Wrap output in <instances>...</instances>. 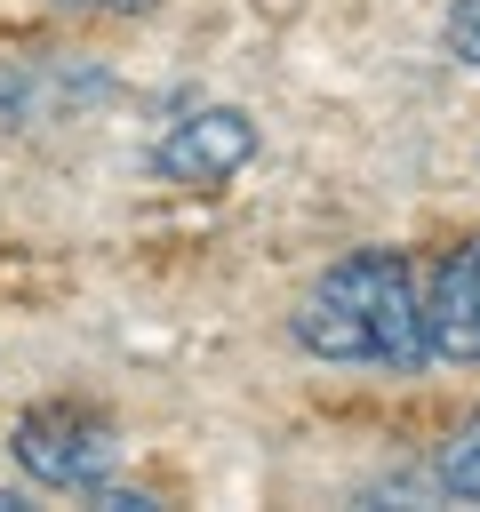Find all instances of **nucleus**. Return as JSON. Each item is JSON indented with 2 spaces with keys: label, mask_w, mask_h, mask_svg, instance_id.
Returning <instances> with one entry per match:
<instances>
[{
  "label": "nucleus",
  "mask_w": 480,
  "mask_h": 512,
  "mask_svg": "<svg viewBox=\"0 0 480 512\" xmlns=\"http://www.w3.org/2000/svg\"><path fill=\"white\" fill-rule=\"evenodd\" d=\"M448 56L480 72V0H448Z\"/></svg>",
  "instance_id": "obj_7"
},
{
  "label": "nucleus",
  "mask_w": 480,
  "mask_h": 512,
  "mask_svg": "<svg viewBox=\"0 0 480 512\" xmlns=\"http://www.w3.org/2000/svg\"><path fill=\"white\" fill-rule=\"evenodd\" d=\"M64 16H144L152 0H56Z\"/></svg>",
  "instance_id": "obj_8"
},
{
  "label": "nucleus",
  "mask_w": 480,
  "mask_h": 512,
  "mask_svg": "<svg viewBox=\"0 0 480 512\" xmlns=\"http://www.w3.org/2000/svg\"><path fill=\"white\" fill-rule=\"evenodd\" d=\"M8 448H16L24 480L64 488V496H88V488L112 480V464H120L112 416H96V408H80V400H40V408H24Z\"/></svg>",
  "instance_id": "obj_2"
},
{
  "label": "nucleus",
  "mask_w": 480,
  "mask_h": 512,
  "mask_svg": "<svg viewBox=\"0 0 480 512\" xmlns=\"http://www.w3.org/2000/svg\"><path fill=\"white\" fill-rule=\"evenodd\" d=\"M424 304V360H480V240H456L432 272Z\"/></svg>",
  "instance_id": "obj_5"
},
{
  "label": "nucleus",
  "mask_w": 480,
  "mask_h": 512,
  "mask_svg": "<svg viewBox=\"0 0 480 512\" xmlns=\"http://www.w3.org/2000/svg\"><path fill=\"white\" fill-rule=\"evenodd\" d=\"M112 96V72L96 56H56V48H16L0 56V128H48L80 120Z\"/></svg>",
  "instance_id": "obj_3"
},
{
  "label": "nucleus",
  "mask_w": 480,
  "mask_h": 512,
  "mask_svg": "<svg viewBox=\"0 0 480 512\" xmlns=\"http://www.w3.org/2000/svg\"><path fill=\"white\" fill-rule=\"evenodd\" d=\"M256 160V120L240 112V104H200V112H184L168 136H160V152H152V168L168 176V184H224V176H240Z\"/></svg>",
  "instance_id": "obj_4"
},
{
  "label": "nucleus",
  "mask_w": 480,
  "mask_h": 512,
  "mask_svg": "<svg viewBox=\"0 0 480 512\" xmlns=\"http://www.w3.org/2000/svg\"><path fill=\"white\" fill-rule=\"evenodd\" d=\"M288 336L312 360L344 368H392L408 376L424 360V304H416V264L400 248H352L336 256L288 312Z\"/></svg>",
  "instance_id": "obj_1"
},
{
  "label": "nucleus",
  "mask_w": 480,
  "mask_h": 512,
  "mask_svg": "<svg viewBox=\"0 0 480 512\" xmlns=\"http://www.w3.org/2000/svg\"><path fill=\"white\" fill-rule=\"evenodd\" d=\"M432 472H440V488L448 496H464V504H480V408L440 440V456H432Z\"/></svg>",
  "instance_id": "obj_6"
}]
</instances>
